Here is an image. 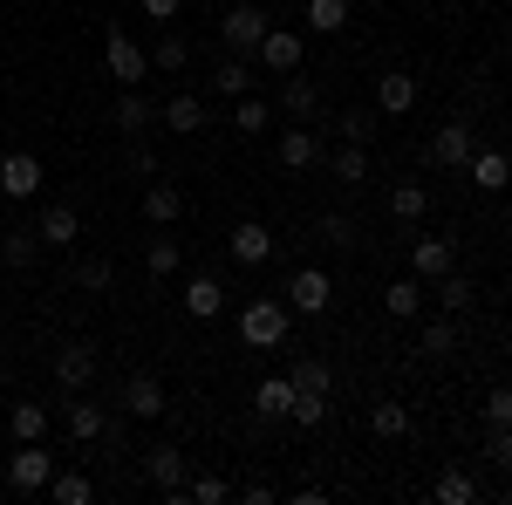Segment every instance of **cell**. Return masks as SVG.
<instances>
[{
  "label": "cell",
  "mask_w": 512,
  "mask_h": 505,
  "mask_svg": "<svg viewBox=\"0 0 512 505\" xmlns=\"http://www.w3.org/2000/svg\"><path fill=\"white\" fill-rule=\"evenodd\" d=\"M485 458L499 471H512V424H485Z\"/></svg>",
  "instance_id": "43"
},
{
  "label": "cell",
  "mask_w": 512,
  "mask_h": 505,
  "mask_svg": "<svg viewBox=\"0 0 512 505\" xmlns=\"http://www.w3.org/2000/svg\"><path fill=\"white\" fill-rule=\"evenodd\" d=\"M472 301H478V287H472V280H465L458 267H451V273H437V308H444V314H465Z\"/></svg>",
  "instance_id": "26"
},
{
  "label": "cell",
  "mask_w": 512,
  "mask_h": 505,
  "mask_svg": "<svg viewBox=\"0 0 512 505\" xmlns=\"http://www.w3.org/2000/svg\"><path fill=\"white\" fill-rule=\"evenodd\" d=\"M123 410H130V417H144V424H158L164 410H171V403H164V383L151 376V369H137V376L123 383Z\"/></svg>",
  "instance_id": "10"
},
{
  "label": "cell",
  "mask_w": 512,
  "mask_h": 505,
  "mask_svg": "<svg viewBox=\"0 0 512 505\" xmlns=\"http://www.w3.org/2000/svg\"><path fill=\"white\" fill-rule=\"evenodd\" d=\"M110 280H117V267H110L103 253H89V260H82V267H76V287H89V294H103Z\"/></svg>",
  "instance_id": "41"
},
{
  "label": "cell",
  "mask_w": 512,
  "mask_h": 505,
  "mask_svg": "<svg viewBox=\"0 0 512 505\" xmlns=\"http://www.w3.org/2000/svg\"><path fill=\"white\" fill-rule=\"evenodd\" d=\"M62 417H69V437H82V444H96L103 430L117 437V424H110V410H103V403H69Z\"/></svg>",
  "instance_id": "21"
},
{
  "label": "cell",
  "mask_w": 512,
  "mask_h": 505,
  "mask_svg": "<svg viewBox=\"0 0 512 505\" xmlns=\"http://www.w3.org/2000/svg\"><path fill=\"white\" fill-rule=\"evenodd\" d=\"M7 430H14L21 444L48 437V403H14V410H7Z\"/></svg>",
  "instance_id": "29"
},
{
  "label": "cell",
  "mask_w": 512,
  "mask_h": 505,
  "mask_svg": "<svg viewBox=\"0 0 512 505\" xmlns=\"http://www.w3.org/2000/svg\"><path fill=\"white\" fill-rule=\"evenodd\" d=\"M123 130V137H144V130H151V123H158V103H151V96H137V89H123L117 96V117H110Z\"/></svg>",
  "instance_id": "18"
},
{
  "label": "cell",
  "mask_w": 512,
  "mask_h": 505,
  "mask_svg": "<svg viewBox=\"0 0 512 505\" xmlns=\"http://www.w3.org/2000/svg\"><path fill=\"white\" fill-rule=\"evenodd\" d=\"M410 110H417V76L383 69L376 76V117H410Z\"/></svg>",
  "instance_id": "12"
},
{
  "label": "cell",
  "mask_w": 512,
  "mask_h": 505,
  "mask_svg": "<svg viewBox=\"0 0 512 505\" xmlns=\"http://www.w3.org/2000/svg\"><path fill=\"white\" fill-rule=\"evenodd\" d=\"M103 69H110V82L137 89V82L151 76V48H137V41L123 35V28H110V41H103Z\"/></svg>",
  "instance_id": "2"
},
{
  "label": "cell",
  "mask_w": 512,
  "mask_h": 505,
  "mask_svg": "<svg viewBox=\"0 0 512 505\" xmlns=\"http://www.w3.org/2000/svg\"><path fill=\"white\" fill-rule=\"evenodd\" d=\"M280 103H287V117H294V123H308V117L321 110V89H315L308 76H287V89H280Z\"/></svg>",
  "instance_id": "27"
},
{
  "label": "cell",
  "mask_w": 512,
  "mask_h": 505,
  "mask_svg": "<svg viewBox=\"0 0 512 505\" xmlns=\"http://www.w3.org/2000/svg\"><path fill=\"white\" fill-rule=\"evenodd\" d=\"M41 246H76L82 239V219H76V205H62V198H55V205H41Z\"/></svg>",
  "instance_id": "16"
},
{
  "label": "cell",
  "mask_w": 512,
  "mask_h": 505,
  "mask_svg": "<svg viewBox=\"0 0 512 505\" xmlns=\"http://www.w3.org/2000/svg\"><path fill=\"white\" fill-rule=\"evenodd\" d=\"M390 212L410 226V219H424V212H431V192H424V185H396V192H390Z\"/></svg>",
  "instance_id": "37"
},
{
  "label": "cell",
  "mask_w": 512,
  "mask_h": 505,
  "mask_svg": "<svg viewBox=\"0 0 512 505\" xmlns=\"http://www.w3.org/2000/svg\"><path fill=\"white\" fill-rule=\"evenodd\" d=\"M369 430H376L383 444H396V437H410V403H390V396H383V403L369 410Z\"/></svg>",
  "instance_id": "25"
},
{
  "label": "cell",
  "mask_w": 512,
  "mask_h": 505,
  "mask_svg": "<svg viewBox=\"0 0 512 505\" xmlns=\"http://www.w3.org/2000/svg\"><path fill=\"white\" fill-rule=\"evenodd\" d=\"M253 410L260 417H287L294 410V376H267V383L253 389Z\"/></svg>",
  "instance_id": "24"
},
{
  "label": "cell",
  "mask_w": 512,
  "mask_h": 505,
  "mask_svg": "<svg viewBox=\"0 0 512 505\" xmlns=\"http://www.w3.org/2000/svg\"><path fill=\"white\" fill-rule=\"evenodd\" d=\"M219 308H226V287H219L212 273H192V280H185V314H198V321H212Z\"/></svg>",
  "instance_id": "20"
},
{
  "label": "cell",
  "mask_w": 512,
  "mask_h": 505,
  "mask_svg": "<svg viewBox=\"0 0 512 505\" xmlns=\"http://www.w3.org/2000/svg\"><path fill=\"white\" fill-rule=\"evenodd\" d=\"M178 212H185V192H178V185H144V219H151V226H171V219H178Z\"/></svg>",
  "instance_id": "22"
},
{
  "label": "cell",
  "mask_w": 512,
  "mask_h": 505,
  "mask_svg": "<svg viewBox=\"0 0 512 505\" xmlns=\"http://www.w3.org/2000/svg\"><path fill=\"white\" fill-rule=\"evenodd\" d=\"M226 246H233L239 267H267V260H274V233H267L260 219H239L233 233H226Z\"/></svg>",
  "instance_id": "11"
},
{
  "label": "cell",
  "mask_w": 512,
  "mask_h": 505,
  "mask_svg": "<svg viewBox=\"0 0 512 505\" xmlns=\"http://www.w3.org/2000/svg\"><path fill=\"white\" fill-rule=\"evenodd\" d=\"M328 171H335V185H362L369 178V144H342L328 157Z\"/></svg>",
  "instance_id": "28"
},
{
  "label": "cell",
  "mask_w": 512,
  "mask_h": 505,
  "mask_svg": "<svg viewBox=\"0 0 512 505\" xmlns=\"http://www.w3.org/2000/svg\"><path fill=\"white\" fill-rule=\"evenodd\" d=\"M144 267L158 273V280H171V273L185 267V260H178V239H151V253H144Z\"/></svg>",
  "instance_id": "42"
},
{
  "label": "cell",
  "mask_w": 512,
  "mask_h": 505,
  "mask_svg": "<svg viewBox=\"0 0 512 505\" xmlns=\"http://www.w3.org/2000/svg\"><path fill=\"white\" fill-rule=\"evenodd\" d=\"M48 478H55V451H41V437L7 458V485L14 492H48Z\"/></svg>",
  "instance_id": "4"
},
{
  "label": "cell",
  "mask_w": 512,
  "mask_h": 505,
  "mask_svg": "<svg viewBox=\"0 0 512 505\" xmlns=\"http://www.w3.org/2000/svg\"><path fill=\"white\" fill-rule=\"evenodd\" d=\"M383 308L410 321V314L424 308V280H390V287H383Z\"/></svg>",
  "instance_id": "32"
},
{
  "label": "cell",
  "mask_w": 512,
  "mask_h": 505,
  "mask_svg": "<svg viewBox=\"0 0 512 505\" xmlns=\"http://www.w3.org/2000/svg\"><path fill=\"white\" fill-rule=\"evenodd\" d=\"M321 157H328V144H321L308 123H301V130H280V164H287V171H315Z\"/></svg>",
  "instance_id": "15"
},
{
  "label": "cell",
  "mask_w": 512,
  "mask_h": 505,
  "mask_svg": "<svg viewBox=\"0 0 512 505\" xmlns=\"http://www.w3.org/2000/svg\"><path fill=\"white\" fill-rule=\"evenodd\" d=\"M287 308H294V314H328V308H335L328 273H321V267H301L294 280H287Z\"/></svg>",
  "instance_id": "7"
},
{
  "label": "cell",
  "mask_w": 512,
  "mask_h": 505,
  "mask_svg": "<svg viewBox=\"0 0 512 505\" xmlns=\"http://www.w3.org/2000/svg\"><path fill=\"white\" fill-rule=\"evenodd\" d=\"M144 478L158 485L164 499H185V451L178 444H151L144 451Z\"/></svg>",
  "instance_id": "6"
},
{
  "label": "cell",
  "mask_w": 512,
  "mask_h": 505,
  "mask_svg": "<svg viewBox=\"0 0 512 505\" xmlns=\"http://www.w3.org/2000/svg\"><path fill=\"white\" fill-rule=\"evenodd\" d=\"M267 28H274V14H267V7H253V0H239L233 14H226V21H219V41H226V48H233V55H253V48H260V35H267Z\"/></svg>",
  "instance_id": "3"
},
{
  "label": "cell",
  "mask_w": 512,
  "mask_h": 505,
  "mask_svg": "<svg viewBox=\"0 0 512 505\" xmlns=\"http://www.w3.org/2000/svg\"><path fill=\"white\" fill-rule=\"evenodd\" d=\"M287 376H294V389H315V396H328V383H335V376H328V362H321V355H301V362H294V369H287Z\"/></svg>",
  "instance_id": "39"
},
{
  "label": "cell",
  "mask_w": 512,
  "mask_h": 505,
  "mask_svg": "<svg viewBox=\"0 0 512 505\" xmlns=\"http://www.w3.org/2000/svg\"><path fill=\"white\" fill-rule=\"evenodd\" d=\"M130 171H144V178H158V157H151V144H130Z\"/></svg>",
  "instance_id": "48"
},
{
  "label": "cell",
  "mask_w": 512,
  "mask_h": 505,
  "mask_svg": "<svg viewBox=\"0 0 512 505\" xmlns=\"http://www.w3.org/2000/svg\"><path fill=\"white\" fill-rule=\"evenodd\" d=\"M472 151H478V130H472V123H444V130L431 137V164H437V171H465Z\"/></svg>",
  "instance_id": "5"
},
{
  "label": "cell",
  "mask_w": 512,
  "mask_h": 505,
  "mask_svg": "<svg viewBox=\"0 0 512 505\" xmlns=\"http://www.w3.org/2000/svg\"><path fill=\"white\" fill-rule=\"evenodd\" d=\"M485 424H512V389H492L485 396Z\"/></svg>",
  "instance_id": "47"
},
{
  "label": "cell",
  "mask_w": 512,
  "mask_h": 505,
  "mask_svg": "<svg viewBox=\"0 0 512 505\" xmlns=\"http://www.w3.org/2000/svg\"><path fill=\"white\" fill-rule=\"evenodd\" d=\"M41 178H48V171H41L35 151H7V157H0V192H7V198H35Z\"/></svg>",
  "instance_id": "8"
},
{
  "label": "cell",
  "mask_w": 512,
  "mask_h": 505,
  "mask_svg": "<svg viewBox=\"0 0 512 505\" xmlns=\"http://www.w3.org/2000/svg\"><path fill=\"white\" fill-rule=\"evenodd\" d=\"M451 260H458V246H451V239H417V246H410V267H417V280L451 273Z\"/></svg>",
  "instance_id": "19"
},
{
  "label": "cell",
  "mask_w": 512,
  "mask_h": 505,
  "mask_svg": "<svg viewBox=\"0 0 512 505\" xmlns=\"http://www.w3.org/2000/svg\"><path fill=\"white\" fill-rule=\"evenodd\" d=\"M185 499H198V505H219V499H233V485H226V478H192V485H185Z\"/></svg>",
  "instance_id": "45"
},
{
  "label": "cell",
  "mask_w": 512,
  "mask_h": 505,
  "mask_svg": "<svg viewBox=\"0 0 512 505\" xmlns=\"http://www.w3.org/2000/svg\"><path fill=\"white\" fill-rule=\"evenodd\" d=\"M301 430H321L328 424V396H315V389H294V410H287Z\"/></svg>",
  "instance_id": "36"
},
{
  "label": "cell",
  "mask_w": 512,
  "mask_h": 505,
  "mask_svg": "<svg viewBox=\"0 0 512 505\" xmlns=\"http://www.w3.org/2000/svg\"><path fill=\"white\" fill-rule=\"evenodd\" d=\"M253 55H260V69H280V76H294V69H301V35H294V28H267Z\"/></svg>",
  "instance_id": "13"
},
{
  "label": "cell",
  "mask_w": 512,
  "mask_h": 505,
  "mask_svg": "<svg viewBox=\"0 0 512 505\" xmlns=\"http://www.w3.org/2000/svg\"><path fill=\"white\" fill-rule=\"evenodd\" d=\"M253 89V69H246V55H226L219 62V96H246Z\"/></svg>",
  "instance_id": "40"
},
{
  "label": "cell",
  "mask_w": 512,
  "mask_h": 505,
  "mask_svg": "<svg viewBox=\"0 0 512 505\" xmlns=\"http://www.w3.org/2000/svg\"><path fill=\"white\" fill-rule=\"evenodd\" d=\"M451 349H458V328H451V321H431V328L417 335V355H424V362H444Z\"/></svg>",
  "instance_id": "34"
},
{
  "label": "cell",
  "mask_w": 512,
  "mask_h": 505,
  "mask_svg": "<svg viewBox=\"0 0 512 505\" xmlns=\"http://www.w3.org/2000/svg\"><path fill=\"white\" fill-rule=\"evenodd\" d=\"M158 123L171 137H192V130L212 123V110H205V96H171V103H158Z\"/></svg>",
  "instance_id": "14"
},
{
  "label": "cell",
  "mask_w": 512,
  "mask_h": 505,
  "mask_svg": "<svg viewBox=\"0 0 512 505\" xmlns=\"http://www.w3.org/2000/svg\"><path fill=\"white\" fill-rule=\"evenodd\" d=\"M437 505H472L478 499V485H472V471H437Z\"/></svg>",
  "instance_id": "31"
},
{
  "label": "cell",
  "mask_w": 512,
  "mask_h": 505,
  "mask_svg": "<svg viewBox=\"0 0 512 505\" xmlns=\"http://www.w3.org/2000/svg\"><path fill=\"white\" fill-rule=\"evenodd\" d=\"M465 178H472L478 192H506V185H512V157L506 151H472Z\"/></svg>",
  "instance_id": "17"
},
{
  "label": "cell",
  "mask_w": 512,
  "mask_h": 505,
  "mask_svg": "<svg viewBox=\"0 0 512 505\" xmlns=\"http://www.w3.org/2000/svg\"><path fill=\"white\" fill-rule=\"evenodd\" d=\"M342 130V144H376V130H383V117L376 110H349V117L335 123Z\"/></svg>",
  "instance_id": "38"
},
{
  "label": "cell",
  "mask_w": 512,
  "mask_h": 505,
  "mask_svg": "<svg viewBox=\"0 0 512 505\" xmlns=\"http://www.w3.org/2000/svg\"><path fill=\"white\" fill-rule=\"evenodd\" d=\"M506 157H512V151H506Z\"/></svg>",
  "instance_id": "50"
},
{
  "label": "cell",
  "mask_w": 512,
  "mask_h": 505,
  "mask_svg": "<svg viewBox=\"0 0 512 505\" xmlns=\"http://www.w3.org/2000/svg\"><path fill=\"white\" fill-rule=\"evenodd\" d=\"M137 7H144L151 21H178V7H185V0H137Z\"/></svg>",
  "instance_id": "49"
},
{
  "label": "cell",
  "mask_w": 512,
  "mask_h": 505,
  "mask_svg": "<svg viewBox=\"0 0 512 505\" xmlns=\"http://www.w3.org/2000/svg\"><path fill=\"white\" fill-rule=\"evenodd\" d=\"M287 328H294V308L287 301H246V314H239V342L246 349H280Z\"/></svg>",
  "instance_id": "1"
},
{
  "label": "cell",
  "mask_w": 512,
  "mask_h": 505,
  "mask_svg": "<svg viewBox=\"0 0 512 505\" xmlns=\"http://www.w3.org/2000/svg\"><path fill=\"white\" fill-rule=\"evenodd\" d=\"M35 253H41V233H28V226L0 233V267H35Z\"/></svg>",
  "instance_id": "23"
},
{
  "label": "cell",
  "mask_w": 512,
  "mask_h": 505,
  "mask_svg": "<svg viewBox=\"0 0 512 505\" xmlns=\"http://www.w3.org/2000/svg\"><path fill=\"white\" fill-rule=\"evenodd\" d=\"M48 492H55V505H89V499H96V485H89L82 471H55Z\"/></svg>",
  "instance_id": "33"
},
{
  "label": "cell",
  "mask_w": 512,
  "mask_h": 505,
  "mask_svg": "<svg viewBox=\"0 0 512 505\" xmlns=\"http://www.w3.org/2000/svg\"><path fill=\"white\" fill-rule=\"evenodd\" d=\"M233 130H246V137H253V130H267V103H260V96H239Z\"/></svg>",
  "instance_id": "44"
},
{
  "label": "cell",
  "mask_w": 512,
  "mask_h": 505,
  "mask_svg": "<svg viewBox=\"0 0 512 505\" xmlns=\"http://www.w3.org/2000/svg\"><path fill=\"white\" fill-rule=\"evenodd\" d=\"M321 239H328V246H355V219L349 212H328V219H321Z\"/></svg>",
  "instance_id": "46"
},
{
  "label": "cell",
  "mask_w": 512,
  "mask_h": 505,
  "mask_svg": "<svg viewBox=\"0 0 512 505\" xmlns=\"http://www.w3.org/2000/svg\"><path fill=\"white\" fill-rule=\"evenodd\" d=\"M308 28L315 35H342L349 28V0H308Z\"/></svg>",
  "instance_id": "30"
},
{
  "label": "cell",
  "mask_w": 512,
  "mask_h": 505,
  "mask_svg": "<svg viewBox=\"0 0 512 505\" xmlns=\"http://www.w3.org/2000/svg\"><path fill=\"white\" fill-rule=\"evenodd\" d=\"M185 62H192V41H185V35H164L158 48H151V69H164V76H178Z\"/></svg>",
  "instance_id": "35"
},
{
  "label": "cell",
  "mask_w": 512,
  "mask_h": 505,
  "mask_svg": "<svg viewBox=\"0 0 512 505\" xmlns=\"http://www.w3.org/2000/svg\"><path fill=\"white\" fill-rule=\"evenodd\" d=\"M89 376H96V349H89V342H62V349H55V383L69 389V396H82Z\"/></svg>",
  "instance_id": "9"
}]
</instances>
